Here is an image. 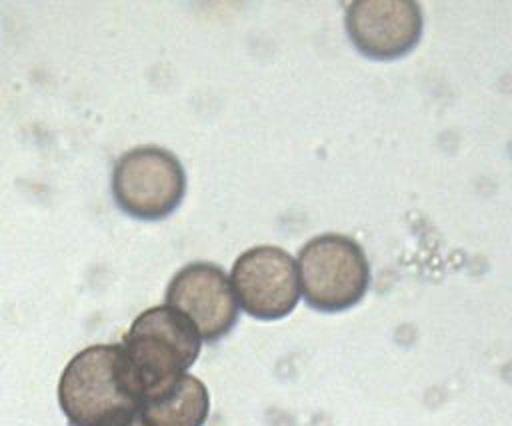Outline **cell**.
<instances>
[{"label":"cell","instance_id":"7a4b0ae2","mask_svg":"<svg viewBox=\"0 0 512 426\" xmlns=\"http://www.w3.org/2000/svg\"><path fill=\"white\" fill-rule=\"evenodd\" d=\"M124 352L146 396L186 374L202 348V336L188 316L162 304L140 312L124 336Z\"/></svg>","mask_w":512,"mask_h":426},{"label":"cell","instance_id":"3957f363","mask_svg":"<svg viewBox=\"0 0 512 426\" xmlns=\"http://www.w3.org/2000/svg\"><path fill=\"white\" fill-rule=\"evenodd\" d=\"M296 264L304 300L320 312L352 308L370 288V262L350 236L328 232L310 238Z\"/></svg>","mask_w":512,"mask_h":426},{"label":"cell","instance_id":"8992f818","mask_svg":"<svg viewBox=\"0 0 512 426\" xmlns=\"http://www.w3.org/2000/svg\"><path fill=\"white\" fill-rule=\"evenodd\" d=\"M166 304L188 316L204 342L224 338L238 320L232 282L214 262L182 266L166 288Z\"/></svg>","mask_w":512,"mask_h":426},{"label":"cell","instance_id":"ba28073f","mask_svg":"<svg viewBox=\"0 0 512 426\" xmlns=\"http://www.w3.org/2000/svg\"><path fill=\"white\" fill-rule=\"evenodd\" d=\"M208 412V388L188 372L150 390L140 408L146 426H204Z\"/></svg>","mask_w":512,"mask_h":426},{"label":"cell","instance_id":"9c48e42d","mask_svg":"<svg viewBox=\"0 0 512 426\" xmlns=\"http://www.w3.org/2000/svg\"><path fill=\"white\" fill-rule=\"evenodd\" d=\"M124 426H146V422L142 420V416H136L132 422H128V424H124Z\"/></svg>","mask_w":512,"mask_h":426},{"label":"cell","instance_id":"52a82bcc","mask_svg":"<svg viewBox=\"0 0 512 426\" xmlns=\"http://www.w3.org/2000/svg\"><path fill=\"white\" fill-rule=\"evenodd\" d=\"M344 24L360 54L394 60L418 44L422 10L412 0H356L346 6Z\"/></svg>","mask_w":512,"mask_h":426},{"label":"cell","instance_id":"277c9868","mask_svg":"<svg viewBox=\"0 0 512 426\" xmlns=\"http://www.w3.org/2000/svg\"><path fill=\"white\" fill-rule=\"evenodd\" d=\"M110 186L124 214L138 220H162L180 206L186 194V172L170 150L136 146L116 160Z\"/></svg>","mask_w":512,"mask_h":426},{"label":"cell","instance_id":"5b68a950","mask_svg":"<svg viewBox=\"0 0 512 426\" xmlns=\"http://www.w3.org/2000/svg\"><path fill=\"white\" fill-rule=\"evenodd\" d=\"M230 282L240 308L256 320L288 316L300 298V274L294 258L278 246H254L232 266Z\"/></svg>","mask_w":512,"mask_h":426},{"label":"cell","instance_id":"6da1fadb","mask_svg":"<svg viewBox=\"0 0 512 426\" xmlns=\"http://www.w3.org/2000/svg\"><path fill=\"white\" fill-rule=\"evenodd\" d=\"M142 400L122 344L80 350L58 382V402L70 426H124L140 416Z\"/></svg>","mask_w":512,"mask_h":426}]
</instances>
